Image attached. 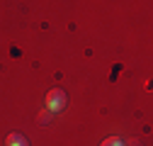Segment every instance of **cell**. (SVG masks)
<instances>
[{
    "label": "cell",
    "mask_w": 153,
    "mask_h": 146,
    "mask_svg": "<svg viewBox=\"0 0 153 146\" xmlns=\"http://www.w3.org/2000/svg\"><path fill=\"white\" fill-rule=\"evenodd\" d=\"M5 146H29V139L20 132H12L5 136Z\"/></svg>",
    "instance_id": "cell-2"
},
{
    "label": "cell",
    "mask_w": 153,
    "mask_h": 146,
    "mask_svg": "<svg viewBox=\"0 0 153 146\" xmlns=\"http://www.w3.org/2000/svg\"><path fill=\"white\" fill-rule=\"evenodd\" d=\"M66 105H68V95H66V90L53 88V90H49V93H46V110H51L53 115H56V112H63Z\"/></svg>",
    "instance_id": "cell-1"
},
{
    "label": "cell",
    "mask_w": 153,
    "mask_h": 146,
    "mask_svg": "<svg viewBox=\"0 0 153 146\" xmlns=\"http://www.w3.org/2000/svg\"><path fill=\"white\" fill-rule=\"evenodd\" d=\"M51 117H53V112H51V110H46V107H44L42 112L36 115V124H49V122H51Z\"/></svg>",
    "instance_id": "cell-3"
},
{
    "label": "cell",
    "mask_w": 153,
    "mask_h": 146,
    "mask_svg": "<svg viewBox=\"0 0 153 146\" xmlns=\"http://www.w3.org/2000/svg\"><path fill=\"white\" fill-rule=\"evenodd\" d=\"M100 146H124V141H122L119 136H109V139H105Z\"/></svg>",
    "instance_id": "cell-4"
},
{
    "label": "cell",
    "mask_w": 153,
    "mask_h": 146,
    "mask_svg": "<svg viewBox=\"0 0 153 146\" xmlns=\"http://www.w3.org/2000/svg\"><path fill=\"white\" fill-rule=\"evenodd\" d=\"M124 146H143V144H141L139 139H126V141H124Z\"/></svg>",
    "instance_id": "cell-5"
}]
</instances>
